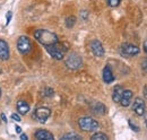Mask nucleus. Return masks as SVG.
Instances as JSON below:
<instances>
[{"instance_id": "f257e3e1", "label": "nucleus", "mask_w": 147, "mask_h": 140, "mask_svg": "<svg viewBox=\"0 0 147 140\" xmlns=\"http://www.w3.org/2000/svg\"><path fill=\"white\" fill-rule=\"evenodd\" d=\"M34 37L38 43H41L44 46L53 45L59 42L58 35L51 31H48V30H36L34 32Z\"/></svg>"}, {"instance_id": "f03ea898", "label": "nucleus", "mask_w": 147, "mask_h": 140, "mask_svg": "<svg viewBox=\"0 0 147 140\" xmlns=\"http://www.w3.org/2000/svg\"><path fill=\"white\" fill-rule=\"evenodd\" d=\"M48 53L55 60H62L66 55V53L68 51V48L65 45V44H61V43H55L53 45H49V46H45Z\"/></svg>"}, {"instance_id": "7ed1b4c3", "label": "nucleus", "mask_w": 147, "mask_h": 140, "mask_svg": "<svg viewBox=\"0 0 147 140\" xmlns=\"http://www.w3.org/2000/svg\"><path fill=\"white\" fill-rule=\"evenodd\" d=\"M78 125L79 128L83 130V131H86V132H93L95 130L98 129L100 124L98 122L93 119L91 116H83L78 120Z\"/></svg>"}, {"instance_id": "20e7f679", "label": "nucleus", "mask_w": 147, "mask_h": 140, "mask_svg": "<svg viewBox=\"0 0 147 140\" xmlns=\"http://www.w3.org/2000/svg\"><path fill=\"white\" fill-rule=\"evenodd\" d=\"M65 63H66V67L68 69L77 70L83 66V59L78 53L71 52L70 54H68V57L66 58Z\"/></svg>"}, {"instance_id": "39448f33", "label": "nucleus", "mask_w": 147, "mask_h": 140, "mask_svg": "<svg viewBox=\"0 0 147 140\" xmlns=\"http://www.w3.org/2000/svg\"><path fill=\"white\" fill-rule=\"evenodd\" d=\"M17 49L20 54L26 55L32 51V42L27 36H20L17 40Z\"/></svg>"}, {"instance_id": "423d86ee", "label": "nucleus", "mask_w": 147, "mask_h": 140, "mask_svg": "<svg viewBox=\"0 0 147 140\" xmlns=\"http://www.w3.org/2000/svg\"><path fill=\"white\" fill-rule=\"evenodd\" d=\"M51 115V110L49 107H45V106H41V107H37L36 110L34 111V119L41 123H45L48 121V119L50 118Z\"/></svg>"}, {"instance_id": "0eeeda50", "label": "nucleus", "mask_w": 147, "mask_h": 140, "mask_svg": "<svg viewBox=\"0 0 147 140\" xmlns=\"http://www.w3.org/2000/svg\"><path fill=\"white\" fill-rule=\"evenodd\" d=\"M139 48L131 43H122L120 46V53L123 57H135L139 53Z\"/></svg>"}, {"instance_id": "6e6552de", "label": "nucleus", "mask_w": 147, "mask_h": 140, "mask_svg": "<svg viewBox=\"0 0 147 140\" xmlns=\"http://www.w3.org/2000/svg\"><path fill=\"white\" fill-rule=\"evenodd\" d=\"M145 108H146V106H145V102L143 98H140V97L135 98V101L132 103V110L137 115L143 116L145 113Z\"/></svg>"}, {"instance_id": "1a4fd4ad", "label": "nucleus", "mask_w": 147, "mask_h": 140, "mask_svg": "<svg viewBox=\"0 0 147 140\" xmlns=\"http://www.w3.org/2000/svg\"><path fill=\"white\" fill-rule=\"evenodd\" d=\"M91 50H92L93 54H94L95 57H98V58L103 57L104 53H105L102 43H101L98 40H93L92 42H91Z\"/></svg>"}, {"instance_id": "9d476101", "label": "nucleus", "mask_w": 147, "mask_h": 140, "mask_svg": "<svg viewBox=\"0 0 147 140\" xmlns=\"http://www.w3.org/2000/svg\"><path fill=\"white\" fill-rule=\"evenodd\" d=\"M9 55H10V52H9V45L8 43L0 38V60L2 61H6L9 59Z\"/></svg>"}, {"instance_id": "9b49d317", "label": "nucleus", "mask_w": 147, "mask_h": 140, "mask_svg": "<svg viewBox=\"0 0 147 140\" xmlns=\"http://www.w3.org/2000/svg\"><path fill=\"white\" fill-rule=\"evenodd\" d=\"M132 96H134V94H132V92L130 90V89H123V92H122V96H121V100H120V104L122 105L123 107H127L130 105L131 103V100H132Z\"/></svg>"}, {"instance_id": "f8f14e48", "label": "nucleus", "mask_w": 147, "mask_h": 140, "mask_svg": "<svg viewBox=\"0 0 147 140\" xmlns=\"http://www.w3.org/2000/svg\"><path fill=\"white\" fill-rule=\"evenodd\" d=\"M34 137L38 140H53L55 139V136H53L50 131L44 130V129L37 130L36 132L34 133Z\"/></svg>"}, {"instance_id": "ddd939ff", "label": "nucleus", "mask_w": 147, "mask_h": 140, "mask_svg": "<svg viewBox=\"0 0 147 140\" xmlns=\"http://www.w3.org/2000/svg\"><path fill=\"white\" fill-rule=\"evenodd\" d=\"M102 78L104 80V83L107 84H111L114 81V75L111 70L110 66H105L104 69H103V72H102Z\"/></svg>"}, {"instance_id": "4468645a", "label": "nucleus", "mask_w": 147, "mask_h": 140, "mask_svg": "<svg viewBox=\"0 0 147 140\" xmlns=\"http://www.w3.org/2000/svg\"><path fill=\"white\" fill-rule=\"evenodd\" d=\"M91 110H92V112L94 114H97V115H103V114H105V112H107L105 105L103 104V103H101V102H95V103H93V104L91 105Z\"/></svg>"}, {"instance_id": "2eb2a0df", "label": "nucleus", "mask_w": 147, "mask_h": 140, "mask_svg": "<svg viewBox=\"0 0 147 140\" xmlns=\"http://www.w3.org/2000/svg\"><path fill=\"white\" fill-rule=\"evenodd\" d=\"M16 108H17V112L19 114H27L28 111H30V105L27 104L25 101H18L17 104H16Z\"/></svg>"}, {"instance_id": "dca6fc26", "label": "nucleus", "mask_w": 147, "mask_h": 140, "mask_svg": "<svg viewBox=\"0 0 147 140\" xmlns=\"http://www.w3.org/2000/svg\"><path fill=\"white\" fill-rule=\"evenodd\" d=\"M122 92H123V88L120 85H117L114 89H113V94H112V100L114 103H119L120 100H121V96H122Z\"/></svg>"}, {"instance_id": "f3484780", "label": "nucleus", "mask_w": 147, "mask_h": 140, "mask_svg": "<svg viewBox=\"0 0 147 140\" xmlns=\"http://www.w3.org/2000/svg\"><path fill=\"white\" fill-rule=\"evenodd\" d=\"M82 136L77 133H66L61 137V140H82Z\"/></svg>"}, {"instance_id": "a211bd4d", "label": "nucleus", "mask_w": 147, "mask_h": 140, "mask_svg": "<svg viewBox=\"0 0 147 140\" xmlns=\"http://www.w3.org/2000/svg\"><path fill=\"white\" fill-rule=\"evenodd\" d=\"M91 139L92 140H108L109 137H108L105 133H103V132H96V133H94L92 137H91Z\"/></svg>"}, {"instance_id": "6ab92c4d", "label": "nucleus", "mask_w": 147, "mask_h": 140, "mask_svg": "<svg viewBox=\"0 0 147 140\" xmlns=\"http://www.w3.org/2000/svg\"><path fill=\"white\" fill-rule=\"evenodd\" d=\"M75 23H76V18L74 17V16H70V17H68L67 19H66V26H67L68 28L74 27Z\"/></svg>"}, {"instance_id": "aec40b11", "label": "nucleus", "mask_w": 147, "mask_h": 140, "mask_svg": "<svg viewBox=\"0 0 147 140\" xmlns=\"http://www.w3.org/2000/svg\"><path fill=\"white\" fill-rule=\"evenodd\" d=\"M122 0H108V5L110 6V7H118L119 5H120V2H121Z\"/></svg>"}, {"instance_id": "412c9836", "label": "nucleus", "mask_w": 147, "mask_h": 140, "mask_svg": "<svg viewBox=\"0 0 147 140\" xmlns=\"http://www.w3.org/2000/svg\"><path fill=\"white\" fill-rule=\"evenodd\" d=\"M11 17H13V11L11 10L7 11V15H6V25H9V23L11 20Z\"/></svg>"}, {"instance_id": "4be33fe9", "label": "nucleus", "mask_w": 147, "mask_h": 140, "mask_svg": "<svg viewBox=\"0 0 147 140\" xmlns=\"http://www.w3.org/2000/svg\"><path fill=\"white\" fill-rule=\"evenodd\" d=\"M142 69H143L144 72H147V58H145L142 61Z\"/></svg>"}, {"instance_id": "5701e85b", "label": "nucleus", "mask_w": 147, "mask_h": 140, "mask_svg": "<svg viewBox=\"0 0 147 140\" xmlns=\"http://www.w3.org/2000/svg\"><path fill=\"white\" fill-rule=\"evenodd\" d=\"M129 125L131 127V129H132L134 131H136V132H138V131H139V128H138L137 125H135V124L132 123V121H131V120H129Z\"/></svg>"}, {"instance_id": "b1692460", "label": "nucleus", "mask_w": 147, "mask_h": 140, "mask_svg": "<svg viewBox=\"0 0 147 140\" xmlns=\"http://www.w3.org/2000/svg\"><path fill=\"white\" fill-rule=\"evenodd\" d=\"M11 119H13L14 121L20 122V116H19V114H17V113H14V114H11Z\"/></svg>"}, {"instance_id": "393cba45", "label": "nucleus", "mask_w": 147, "mask_h": 140, "mask_svg": "<svg viewBox=\"0 0 147 140\" xmlns=\"http://www.w3.org/2000/svg\"><path fill=\"white\" fill-rule=\"evenodd\" d=\"M143 48H144V51H145L147 54V40L146 41H144V43H143Z\"/></svg>"}, {"instance_id": "a878e982", "label": "nucleus", "mask_w": 147, "mask_h": 140, "mask_svg": "<svg viewBox=\"0 0 147 140\" xmlns=\"http://www.w3.org/2000/svg\"><path fill=\"white\" fill-rule=\"evenodd\" d=\"M15 129H16V132H17V133H22V128H20L19 125H16Z\"/></svg>"}, {"instance_id": "bb28decb", "label": "nucleus", "mask_w": 147, "mask_h": 140, "mask_svg": "<svg viewBox=\"0 0 147 140\" xmlns=\"http://www.w3.org/2000/svg\"><path fill=\"white\" fill-rule=\"evenodd\" d=\"M20 139H23V140H27V139H28V137H27V136H26L25 133H22V135H20Z\"/></svg>"}, {"instance_id": "cd10ccee", "label": "nucleus", "mask_w": 147, "mask_h": 140, "mask_svg": "<svg viewBox=\"0 0 147 140\" xmlns=\"http://www.w3.org/2000/svg\"><path fill=\"white\" fill-rule=\"evenodd\" d=\"M1 120H2L5 123L7 122V118H6V115H5V114H1Z\"/></svg>"}, {"instance_id": "c85d7f7f", "label": "nucleus", "mask_w": 147, "mask_h": 140, "mask_svg": "<svg viewBox=\"0 0 147 140\" xmlns=\"http://www.w3.org/2000/svg\"><path fill=\"white\" fill-rule=\"evenodd\" d=\"M144 96H145V98L147 100V86L144 87Z\"/></svg>"}, {"instance_id": "c756f323", "label": "nucleus", "mask_w": 147, "mask_h": 140, "mask_svg": "<svg viewBox=\"0 0 147 140\" xmlns=\"http://www.w3.org/2000/svg\"><path fill=\"white\" fill-rule=\"evenodd\" d=\"M82 15H83L84 19H86V17H87V11H82Z\"/></svg>"}, {"instance_id": "7c9ffc66", "label": "nucleus", "mask_w": 147, "mask_h": 140, "mask_svg": "<svg viewBox=\"0 0 147 140\" xmlns=\"http://www.w3.org/2000/svg\"><path fill=\"white\" fill-rule=\"evenodd\" d=\"M144 115H145V124H146V127H147V112L144 113Z\"/></svg>"}, {"instance_id": "2f4dec72", "label": "nucleus", "mask_w": 147, "mask_h": 140, "mask_svg": "<svg viewBox=\"0 0 147 140\" xmlns=\"http://www.w3.org/2000/svg\"><path fill=\"white\" fill-rule=\"evenodd\" d=\"M0 96H1V88H0Z\"/></svg>"}, {"instance_id": "473e14b6", "label": "nucleus", "mask_w": 147, "mask_h": 140, "mask_svg": "<svg viewBox=\"0 0 147 140\" xmlns=\"http://www.w3.org/2000/svg\"><path fill=\"white\" fill-rule=\"evenodd\" d=\"M0 72H1V71H0Z\"/></svg>"}]
</instances>
